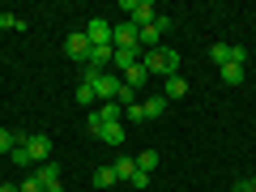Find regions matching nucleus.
Here are the masks:
<instances>
[{"label": "nucleus", "mask_w": 256, "mask_h": 192, "mask_svg": "<svg viewBox=\"0 0 256 192\" xmlns=\"http://www.w3.org/2000/svg\"><path fill=\"white\" fill-rule=\"evenodd\" d=\"M120 9L128 13V22H132L137 30H141V26H150V22L158 18V9L150 4V0H120Z\"/></svg>", "instance_id": "f03ea898"}, {"label": "nucleus", "mask_w": 256, "mask_h": 192, "mask_svg": "<svg viewBox=\"0 0 256 192\" xmlns=\"http://www.w3.org/2000/svg\"><path fill=\"white\" fill-rule=\"evenodd\" d=\"M111 166H116V180H124V184L137 175V158H128V154H124V158H116Z\"/></svg>", "instance_id": "ddd939ff"}, {"label": "nucleus", "mask_w": 256, "mask_h": 192, "mask_svg": "<svg viewBox=\"0 0 256 192\" xmlns=\"http://www.w3.org/2000/svg\"><path fill=\"white\" fill-rule=\"evenodd\" d=\"M111 184H120L116 166H98V171H94V188H111Z\"/></svg>", "instance_id": "2eb2a0df"}, {"label": "nucleus", "mask_w": 256, "mask_h": 192, "mask_svg": "<svg viewBox=\"0 0 256 192\" xmlns=\"http://www.w3.org/2000/svg\"><path fill=\"white\" fill-rule=\"evenodd\" d=\"M94 98H98V94H94V86H90V82H82V86H77V102H82V107H90Z\"/></svg>", "instance_id": "6ab92c4d"}, {"label": "nucleus", "mask_w": 256, "mask_h": 192, "mask_svg": "<svg viewBox=\"0 0 256 192\" xmlns=\"http://www.w3.org/2000/svg\"><path fill=\"white\" fill-rule=\"evenodd\" d=\"M154 166H158V154H154V150H146V154L137 158V171H146V175H150Z\"/></svg>", "instance_id": "aec40b11"}, {"label": "nucleus", "mask_w": 256, "mask_h": 192, "mask_svg": "<svg viewBox=\"0 0 256 192\" xmlns=\"http://www.w3.org/2000/svg\"><path fill=\"white\" fill-rule=\"evenodd\" d=\"M18 192H43V184H38V180H34V175H26V184H22V188H18Z\"/></svg>", "instance_id": "a878e982"}, {"label": "nucleus", "mask_w": 256, "mask_h": 192, "mask_svg": "<svg viewBox=\"0 0 256 192\" xmlns=\"http://www.w3.org/2000/svg\"><path fill=\"white\" fill-rule=\"evenodd\" d=\"M34 180L43 184V188H47V184H60V166H56V162H38V171H34Z\"/></svg>", "instance_id": "4468645a"}, {"label": "nucleus", "mask_w": 256, "mask_h": 192, "mask_svg": "<svg viewBox=\"0 0 256 192\" xmlns=\"http://www.w3.org/2000/svg\"><path fill=\"white\" fill-rule=\"evenodd\" d=\"M146 82H150L146 64H132V68H128V73H124V86H128V90H141V86H146Z\"/></svg>", "instance_id": "f8f14e48"}, {"label": "nucleus", "mask_w": 256, "mask_h": 192, "mask_svg": "<svg viewBox=\"0 0 256 192\" xmlns=\"http://www.w3.org/2000/svg\"><path fill=\"white\" fill-rule=\"evenodd\" d=\"M184 94H188V82H184L180 73H175V77H166V82H162V98H184Z\"/></svg>", "instance_id": "9b49d317"}, {"label": "nucleus", "mask_w": 256, "mask_h": 192, "mask_svg": "<svg viewBox=\"0 0 256 192\" xmlns=\"http://www.w3.org/2000/svg\"><path fill=\"white\" fill-rule=\"evenodd\" d=\"M111 64H116L120 73H128L132 64H141V47H116V56H111Z\"/></svg>", "instance_id": "6e6552de"}, {"label": "nucleus", "mask_w": 256, "mask_h": 192, "mask_svg": "<svg viewBox=\"0 0 256 192\" xmlns=\"http://www.w3.org/2000/svg\"><path fill=\"white\" fill-rule=\"evenodd\" d=\"M0 26L4 30H26V22H22L18 13H0Z\"/></svg>", "instance_id": "4be33fe9"}, {"label": "nucleus", "mask_w": 256, "mask_h": 192, "mask_svg": "<svg viewBox=\"0 0 256 192\" xmlns=\"http://www.w3.org/2000/svg\"><path fill=\"white\" fill-rule=\"evenodd\" d=\"M230 192H256V180H239V184H235Z\"/></svg>", "instance_id": "cd10ccee"}, {"label": "nucleus", "mask_w": 256, "mask_h": 192, "mask_svg": "<svg viewBox=\"0 0 256 192\" xmlns=\"http://www.w3.org/2000/svg\"><path fill=\"white\" fill-rule=\"evenodd\" d=\"M86 38H90V47H107V43H111V22L94 18L90 26H86Z\"/></svg>", "instance_id": "20e7f679"}, {"label": "nucleus", "mask_w": 256, "mask_h": 192, "mask_svg": "<svg viewBox=\"0 0 256 192\" xmlns=\"http://www.w3.org/2000/svg\"><path fill=\"white\" fill-rule=\"evenodd\" d=\"M230 64H239V68H244V64H248V47H230Z\"/></svg>", "instance_id": "393cba45"}, {"label": "nucleus", "mask_w": 256, "mask_h": 192, "mask_svg": "<svg viewBox=\"0 0 256 192\" xmlns=\"http://www.w3.org/2000/svg\"><path fill=\"white\" fill-rule=\"evenodd\" d=\"M124 120H132V124H141V120H146V107H141V102H132V107H124Z\"/></svg>", "instance_id": "b1692460"}, {"label": "nucleus", "mask_w": 256, "mask_h": 192, "mask_svg": "<svg viewBox=\"0 0 256 192\" xmlns=\"http://www.w3.org/2000/svg\"><path fill=\"white\" fill-rule=\"evenodd\" d=\"M111 43H116V47H141V43H137V26H132V22L111 26Z\"/></svg>", "instance_id": "39448f33"}, {"label": "nucleus", "mask_w": 256, "mask_h": 192, "mask_svg": "<svg viewBox=\"0 0 256 192\" xmlns=\"http://www.w3.org/2000/svg\"><path fill=\"white\" fill-rule=\"evenodd\" d=\"M0 192H18V188H13V184H0Z\"/></svg>", "instance_id": "c756f323"}, {"label": "nucleus", "mask_w": 256, "mask_h": 192, "mask_svg": "<svg viewBox=\"0 0 256 192\" xmlns=\"http://www.w3.org/2000/svg\"><path fill=\"white\" fill-rule=\"evenodd\" d=\"M222 82L239 86V82H244V68H239V64H222Z\"/></svg>", "instance_id": "a211bd4d"}, {"label": "nucleus", "mask_w": 256, "mask_h": 192, "mask_svg": "<svg viewBox=\"0 0 256 192\" xmlns=\"http://www.w3.org/2000/svg\"><path fill=\"white\" fill-rule=\"evenodd\" d=\"M141 107H146V120H154V116H162L166 98H162V94H154V98H146V102H141Z\"/></svg>", "instance_id": "dca6fc26"}, {"label": "nucleus", "mask_w": 256, "mask_h": 192, "mask_svg": "<svg viewBox=\"0 0 256 192\" xmlns=\"http://www.w3.org/2000/svg\"><path fill=\"white\" fill-rule=\"evenodd\" d=\"M137 43H141V52H154V47L162 43V30L150 22V26H141V30H137Z\"/></svg>", "instance_id": "9d476101"}, {"label": "nucleus", "mask_w": 256, "mask_h": 192, "mask_svg": "<svg viewBox=\"0 0 256 192\" xmlns=\"http://www.w3.org/2000/svg\"><path fill=\"white\" fill-rule=\"evenodd\" d=\"M9 158H13V162H18V166H30V162H34V158H30V150L22 146V141H18V150H13Z\"/></svg>", "instance_id": "5701e85b"}, {"label": "nucleus", "mask_w": 256, "mask_h": 192, "mask_svg": "<svg viewBox=\"0 0 256 192\" xmlns=\"http://www.w3.org/2000/svg\"><path fill=\"white\" fill-rule=\"evenodd\" d=\"M18 150V137H13L9 128H0V154H13Z\"/></svg>", "instance_id": "412c9836"}, {"label": "nucleus", "mask_w": 256, "mask_h": 192, "mask_svg": "<svg viewBox=\"0 0 256 192\" xmlns=\"http://www.w3.org/2000/svg\"><path fill=\"white\" fill-rule=\"evenodd\" d=\"M210 56H214V64H218V68H222V64H230V43H214Z\"/></svg>", "instance_id": "f3484780"}, {"label": "nucleus", "mask_w": 256, "mask_h": 192, "mask_svg": "<svg viewBox=\"0 0 256 192\" xmlns=\"http://www.w3.org/2000/svg\"><path fill=\"white\" fill-rule=\"evenodd\" d=\"M86 82L94 86V94H98L102 102H111L120 94V86H124V77H116V73H94V77H86Z\"/></svg>", "instance_id": "7ed1b4c3"}, {"label": "nucleus", "mask_w": 256, "mask_h": 192, "mask_svg": "<svg viewBox=\"0 0 256 192\" xmlns=\"http://www.w3.org/2000/svg\"><path fill=\"white\" fill-rule=\"evenodd\" d=\"M94 141H102V146H124V124H102L94 132Z\"/></svg>", "instance_id": "1a4fd4ad"}, {"label": "nucleus", "mask_w": 256, "mask_h": 192, "mask_svg": "<svg viewBox=\"0 0 256 192\" xmlns=\"http://www.w3.org/2000/svg\"><path fill=\"white\" fill-rule=\"evenodd\" d=\"M64 52L73 56V60H90V38H86V30H77V34H68V43H64Z\"/></svg>", "instance_id": "0eeeda50"}, {"label": "nucleus", "mask_w": 256, "mask_h": 192, "mask_svg": "<svg viewBox=\"0 0 256 192\" xmlns=\"http://www.w3.org/2000/svg\"><path fill=\"white\" fill-rule=\"evenodd\" d=\"M22 146L30 150V158H34V162H47V158H52V141H47L43 132H34V137H26Z\"/></svg>", "instance_id": "423d86ee"}, {"label": "nucleus", "mask_w": 256, "mask_h": 192, "mask_svg": "<svg viewBox=\"0 0 256 192\" xmlns=\"http://www.w3.org/2000/svg\"><path fill=\"white\" fill-rule=\"evenodd\" d=\"M43 192H64V184H47V188Z\"/></svg>", "instance_id": "c85d7f7f"}, {"label": "nucleus", "mask_w": 256, "mask_h": 192, "mask_svg": "<svg viewBox=\"0 0 256 192\" xmlns=\"http://www.w3.org/2000/svg\"><path fill=\"white\" fill-rule=\"evenodd\" d=\"M128 184H132V188H150V175H146V171H137V175H132Z\"/></svg>", "instance_id": "bb28decb"}, {"label": "nucleus", "mask_w": 256, "mask_h": 192, "mask_svg": "<svg viewBox=\"0 0 256 192\" xmlns=\"http://www.w3.org/2000/svg\"><path fill=\"white\" fill-rule=\"evenodd\" d=\"M141 64H146L150 77H175L180 73V52H171V47H154V52H141Z\"/></svg>", "instance_id": "f257e3e1"}]
</instances>
